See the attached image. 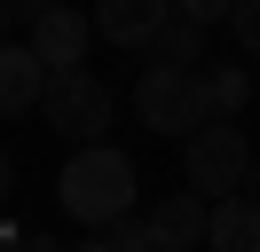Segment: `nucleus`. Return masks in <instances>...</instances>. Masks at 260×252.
<instances>
[{
  "instance_id": "obj_7",
  "label": "nucleus",
  "mask_w": 260,
  "mask_h": 252,
  "mask_svg": "<svg viewBox=\"0 0 260 252\" xmlns=\"http://www.w3.org/2000/svg\"><path fill=\"white\" fill-rule=\"evenodd\" d=\"M48 63L32 55V40H8L0 47V110H8V118H24V110H40L48 103Z\"/></svg>"
},
{
  "instance_id": "obj_9",
  "label": "nucleus",
  "mask_w": 260,
  "mask_h": 252,
  "mask_svg": "<svg viewBox=\"0 0 260 252\" xmlns=\"http://www.w3.org/2000/svg\"><path fill=\"white\" fill-rule=\"evenodd\" d=\"M205 252H260V197H221L213 205Z\"/></svg>"
},
{
  "instance_id": "obj_4",
  "label": "nucleus",
  "mask_w": 260,
  "mask_h": 252,
  "mask_svg": "<svg viewBox=\"0 0 260 252\" xmlns=\"http://www.w3.org/2000/svg\"><path fill=\"white\" fill-rule=\"evenodd\" d=\"M181 181H189L205 205L237 197V181H252V142H244V126L213 118L197 142H181Z\"/></svg>"
},
{
  "instance_id": "obj_6",
  "label": "nucleus",
  "mask_w": 260,
  "mask_h": 252,
  "mask_svg": "<svg viewBox=\"0 0 260 252\" xmlns=\"http://www.w3.org/2000/svg\"><path fill=\"white\" fill-rule=\"evenodd\" d=\"M174 0H95V32L111 47H158V32L174 24Z\"/></svg>"
},
{
  "instance_id": "obj_12",
  "label": "nucleus",
  "mask_w": 260,
  "mask_h": 252,
  "mask_svg": "<svg viewBox=\"0 0 260 252\" xmlns=\"http://www.w3.org/2000/svg\"><path fill=\"white\" fill-rule=\"evenodd\" d=\"M111 244H118V252H174V244L158 236V220H134V213L111 229Z\"/></svg>"
},
{
  "instance_id": "obj_3",
  "label": "nucleus",
  "mask_w": 260,
  "mask_h": 252,
  "mask_svg": "<svg viewBox=\"0 0 260 252\" xmlns=\"http://www.w3.org/2000/svg\"><path fill=\"white\" fill-rule=\"evenodd\" d=\"M40 110H48V126L71 142V150H95V142H111V110H118V94H111V79H95V71H55Z\"/></svg>"
},
{
  "instance_id": "obj_16",
  "label": "nucleus",
  "mask_w": 260,
  "mask_h": 252,
  "mask_svg": "<svg viewBox=\"0 0 260 252\" xmlns=\"http://www.w3.org/2000/svg\"><path fill=\"white\" fill-rule=\"evenodd\" d=\"M8 252H71V244H55L48 229H8Z\"/></svg>"
},
{
  "instance_id": "obj_5",
  "label": "nucleus",
  "mask_w": 260,
  "mask_h": 252,
  "mask_svg": "<svg viewBox=\"0 0 260 252\" xmlns=\"http://www.w3.org/2000/svg\"><path fill=\"white\" fill-rule=\"evenodd\" d=\"M95 40H103V32H95V16L63 8V0H55V8L32 24V55L48 63V71H87V47H95Z\"/></svg>"
},
{
  "instance_id": "obj_15",
  "label": "nucleus",
  "mask_w": 260,
  "mask_h": 252,
  "mask_svg": "<svg viewBox=\"0 0 260 252\" xmlns=\"http://www.w3.org/2000/svg\"><path fill=\"white\" fill-rule=\"evenodd\" d=\"M229 32H237L244 55H260V0H237V24H229Z\"/></svg>"
},
{
  "instance_id": "obj_2",
  "label": "nucleus",
  "mask_w": 260,
  "mask_h": 252,
  "mask_svg": "<svg viewBox=\"0 0 260 252\" xmlns=\"http://www.w3.org/2000/svg\"><path fill=\"white\" fill-rule=\"evenodd\" d=\"M134 118L150 126V134H166V142H197L213 126V110H205V87H197V71H166V63H142V79H134Z\"/></svg>"
},
{
  "instance_id": "obj_8",
  "label": "nucleus",
  "mask_w": 260,
  "mask_h": 252,
  "mask_svg": "<svg viewBox=\"0 0 260 252\" xmlns=\"http://www.w3.org/2000/svg\"><path fill=\"white\" fill-rule=\"evenodd\" d=\"M150 220H158V236H166L174 252H197V244L213 236V205L197 197V189H166V197L150 205Z\"/></svg>"
},
{
  "instance_id": "obj_14",
  "label": "nucleus",
  "mask_w": 260,
  "mask_h": 252,
  "mask_svg": "<svg viewBox=\"0 0 260 252\" xmlns=\"http://www.w3.org/2000/svg\"><path fill=\"white\" fill-rule=\"evenodd\" d=\"M174 8L189 16V24H205V32L213 24H237V0H174Z\"/></svg>"
},
{
  "instance_id": "obj_11",
  "label": "nucleus",
  "mask_w": 260,
  "mask_h": 252,
  "mask_svg": "<svg viewBox=\"0 0 260 252\" xmlns=\"http://www.w3.org/2000/svg\"><path fill=\"white\" fill-rule=\"evenodd\" d=\"M150 63H166V71H197V63H205V24L174 16V24L158 32V47H150Z\"/></svg>"
},
{
  "instance_id": "obj_10",
  "label": "nucleus",
  "mask_w": 260,
  "mask_h": 252,
  "mask_svg": "<svg viewBox=\"0 0 260 252\" xmlns=\"http://www.w3.org/2000/svg\"><path fill=\"white\" fill-rule=\"evenodd\" d=\"M197 87H205V110H213V118H229V126H237L244 103H252V71H244V63H205Z\"/></svg>"
},
{
  "instance_id": "obj_1",
  "label": "nucleus",
  "mask_w": 260,
  "mask_h": 252,
  "mask_svg": "<svg viewBox=\"0 0 260 252\" xmlns=\"http://www.w3.org/2000/svg\"><path fill=\"white\" fill-rule=\"evenodd\" d=\"M134 189H142V173H134L126 150H111V142H95V150H71L63 173H55V197H63V213L79 220V229L111 236L118 220L134 213Z\"/></svg>"
},
{
  "instance_id": "obj_13",
  "label": "nucleus",
  "mask_w": 260,
  "mask_h": 252,
  "mask_svg": "<svg viewBox=\"0 0 260 252\" xmlns=\"http://www.w3.org/2000/svg\"><path fill=\"white\" fill-rule=\"evenodd\" d=\"M55 8V0H0V24H8V32H24V40H32V24H40V16H48Z\"/></svg>"
},
{
  "instance_id": "obj_17",
  "label": "nucleus",
  "mask_w": 260,
  "mask_h": 252,
  "mask_svg": "<svg viewBox=\"0 0 260 252\" xmlns=\"http://www.w3.org/2000/svg\"><path fill=\"white\" fill-rule=\"evenodd\" d=\"M71 252H118V244H111V236H87V244H71Z\"/></svg>"
}]
</instances>
